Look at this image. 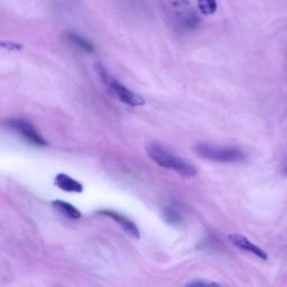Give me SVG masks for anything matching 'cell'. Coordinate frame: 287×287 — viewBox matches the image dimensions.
I'll return each mask as SVG.
<instances>
[{
	"instance_id": "6da1fadb",
	"label": "cell",
	"mask_w": 287,
	"mask_h": 287,
	"mask_svg": "<svg viewBox=\"0 0 287 287\" xmlns=\"http://www.w3.org/2000/svg\"><path fill=\"white\" fill-rule=\"evenodd\" d=\"M147 154L154 162L161 167L175 170L184 178H193L196 175V168L185 159L173 155L157 144H151L147 146Z\"/></svg>"
},
{
	"instance_id": "7a4b0ae2",
	"label": "cell",
	"mask_w": 287,
	"mask_h": 287,
	"mask_svg": "<svg viewBox=\"0 0 287 287\" xmlns=\"http://www.w3.org/2000/svg\"><path fill=\"white\" fill-rule=\"evenodd\" d=\"M196 155L218 163H238L247 158L245 152L236 147H219L198 144L194 147Z\"/></svg>"
},
{
	"instance_id": "3957f363",
	"label": "cell",
	"mask_w": 287,
	"mask_h": 287,
	"mask_svg": "<svg viewBox=\"0 0 287 287\" xmlns=\"http://www.w3.org/2000/svg\"><path fill=\"white\" fill-rule=\"evenodd\" d=\"M97 69H98L99 74H100L101 76L102 81L109 88L110 92H111L116 98H118L121 102L129 104V106L131 107H139V106H144V104H145V100H144L140 96H138L136 95V93L131 92L128 88H126L125 85L119 83L118 81L112 80L111 78H110L108 72L104 70V68L101 64H98Z\"/></svg>"
},
{
	"instance_id": "277c9868",
	"label": "cell",
	"mask_w": 287,
	"mask_h": 287,
	"mask_svg": "<svg viewBox=\"0 0 287 287\" xmlns=\"http://www.w3.org/2000/svg\"><path fill=\"white\" fill-rule=\"evenodd\" d=\"M8 127L14 129L16 132L25 138V139L36 146H45L46 140L36 130V128L31 123L23 119H10L8 120Z\"/></svg>"
},
{
	"instance_id": "5b68a950",
	"label": "cell",
	"mask_w": 287,
	"mask_h": 287,
	"mask_svg": "<svg viewBox=\"0 0 287 287\" xmlns=\"http://www.w3.org/2000/svg\"><path fill=\"white\" fill-rule=\"evenodd\" d=\"M229 240L233 242L236 247H238L240 248V249L245 250V251L253 253V255L257 256L258 258L263 259V261H267L268 259V255L262 249V248H259L255 244H252L249 239H247L244 236L238 235V234L230 235Z\"/></svg>"
},
{
	"instance_id": "8992f818",
	"label": "cell",
	"mask_w": 287,
	"mask_h": 287,
	"mask_svg": "<svg viewBox=\"0 0 287 287\" xmlns=\"http://www.w3.org/2000/svg\"><path fill=\"white\" fill-rule=\"evenodd\" d=\"M99 213L114 220V221L124 229V231H126V233L130 235L131 237H134V238L138 239L140 237V233L139 230H138L137 225L132 221H130L128 218H126L124 215H121L114 211H111V210H101V211H99Z\"/></svg>"
},
{
	"instance_id": "52a82bcc",
	"label": "cell",
	"mask_w": 287,
	"mask_h": 287,
	"mask_svg": "<svg viewBox=\"0 0 287 287\" xmlns=\"http://www.w3.org/2000/svg\"><path fill=\"white\" fill-rule=\"evenodd\" d=\"M55 185H56L59 189L65 192L81 193L83 191V185H82L80 182L70 178L69 175L62 173H60L55 176Z\"/></svg>"
},
{
	"instance_id": "ba28073f",
	"label": "cell",
	"mask_w": 287,
	"mask_h": 287,
	"mask_svg": "<svg viewBox=\"0 0 287 287\" xmlns=\"http://www.w3.org/2000/svg\"><path fill=\"white\" fill-rule=\"evenodd\" d=\"M52 204L61 214L65 215V217H68L70 219H80L81 218V212L79 211V210L68 202L56 200V201L52 202Z\"/></svg>"
},
{
	"instance_id": "9c48e42d",
	"label": "cell",
	"mask_w": 287,
	"mask_h": 287,
	"mask_svg": "<svg viewBox=\"0 0 287 287\" xmlns=\"http://www.w3.org/2000/svg\"><path fill=\"white\" fill-rule=\"evenodd\" d=\"M66 38L71 42L73 43L75 46H78L79 48L83 49V51L88 52V53H93L95 52V47H93L92 43H90L88 40H85L84 37H82L78 34H75V33H72L69 32L66 33Z\"/></svg>"
},
{
	"instance_id": "30bf717a",
	"label": "cell",
	"mask_w": 287,
	"mask_h": 287,
	"mask_svg": "<svg viewBox=\"0 0 287 287\" xmlns=\"http://www.w3.org/2000/svg\"><path fill=\"white\" fill-rule=\"evenodd\" d=\"M197 7L203 15H213L218 9L217 0H197Z\"/></svg>"
},
{
	"instance_id": "8fae6325",
	"label": "cell",
	"mask_w": 287,
	"mask_h": 287,
	"mask_svg": "<svg viewBox=\"0 0 287 287\" xmlns=\"http://www.w3.org/2000/svg\"><path fill=\"white\" fill-rule=\"evenodd\" d=\"M163 217L165 219V221L170 224H179L181 222V214L178 211H175L174 209L170 208L164 209Z\"/></svg>"
},
{
	"instance_id": "7c38bea8",
	"label": "cell",
	"mask_w": 287,
	"mask_h": 287,
	"mask_svg": "<svg viewBox=\"0 0 287 287\" xmlns=\"http://www.w3.org/2000/svg\"><path fill=\"white\" fill-rule=\"evenodd\" d=\"M0 46H2L3 48L8 49V51H15V52H18V51H21V49H24V46L21 45V44L14 43V42H2L0 43Z\"/></svg>"
},
{
	"instance_id": "4fadbf2b",
	"label": "cell",
	"mask_w": 287,
	"mask_h": 287,
	"mask_svg": "<svg viewBox=\"0 0 287 287\" xmlns=\"http://www.w3.org/2000/svg\"><path fill=\"white\" fill-rule=\"evenodd\" d=\"M190 286H208V285H218L217 283H210V281H192V283L187 284Z\"/></svg>"
}]
</instances>
